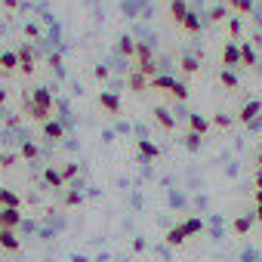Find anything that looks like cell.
Instances as JSON below:
<instances>
[{
  "label": "cell",
  "mask_w": 262,
  "mask_h": 262,
  "mask_svg": "<svg viewBox=\"0 0 262 262\" xmlns=\"http://www.w3.org/2000/svg\"><path fill=\"white\" fill-rule=\"evenodd\" d=\"M80 201H83V198H80V191H68V194H65V207H77Z\"/></svg>",
  "instance_id": "obj_34"
},
{
  "label": "cell",
  "mask_w": 262,
  "mask_h": 262,
  "mask_svg": "<svg viewBox=\"0 0 262 262\" xmlns=\"http://www.w3.org/2000/svg\"><path fill=\"white\" fill-rule=\"evenodd\" d=\"M136 148H139V155H142L145 161H158V158H161V148H158L151 139H139V142H136Z\"/></svg>",
  "instance_id": "obj_10"
},
{
  "label": "cell",
  "mask_w": 262,
  "mask_h": 262,
  "mask_svg": "<svg viewBox=\"0 0 262 262\" xmlns=\"http://www.w3.org/2000/svg\"><path fill=\"white\" fill-rule=\"evenodd\" d=\"M241 65L244 68H253L256 65V50L250 43H241Z\"/></svg>",
  "instance_id": "obj_22"
},
{
  "label": "cell",
  "mask_w": 262,
  "mask_h": 262,
  "mask_svg": "<svg viewBox=\"0 0 262 262\" xmlns=\"http://www.w3.org/2000/svg\"><path fill=\"white\" fill-rule=\"evenodd\" d=\"M4 102H7V90H4V86H0V105H4Z\"/></svg>",
  "instance_id": "obj_42"
},
{
  "label": "cell",
  "mask_w": 262,
  "mask_h": 262,
  "mask_svg": "<svg viewBox=\"0 0 262 262\" xmlns=\"http://www.w3.org/2000/svg\"><path fill=\"white\" fill-rule=\"evenodd\" d=\"M19 155H22L25 161H34V158H37V145H34V142H22V151H19Z\"/></svg>",
  "instance_id": "obj_29"
},
{
  "label": "cell",
  "mask_w": 262,
  "mask_h": 262,
  "mask_svg": "<svg viewBox=\"0 0 262 262\" xmlns=\"http://www.w3.org/2000/svg\"><path fill=\"white\" fill-rule=\"evenodd\" d=\"M222 65H241V43H234V40H228L225 43V50H222Z\"/></svg>",
  "instance_id": "obj_7"
},
{
  "label": "cell",
  "mask_w": 262,
  "mask_h": 262,
  "mask_svg": "<svg viewBox=\"0 0 262 262\" xmlns=\"http://www.w3.org/2000/svg\"><path fill=\"white\" fill-rule=\"evenodd\" d=\"M182 31H188V34H198L201 31V19H198V13H188L185 19H182V25H179Z\"/></svg>",
  "instance_id": "obj_21"
},
{
  "label": "cell",
  "mask_w": 262,
  "mask_h": 262,
  "mask_svg": "<svg viewBox=\"0 0 262 262\" xmlns=\"http://www.w3.org/2000/svg\"><path fill=\"white\" fill-rule=\"evenodd\" d=\"M99 108H102L105 114H120V96L111 93V90H102V93H99Z\"/></svg>",
  "instance_id": "obj_1"
},
{
  "label": "cell",
  "mask_w": 262,
  "mask_h": 262,
  "mask_svg": "<svg viewBox=\"0 0 262 262\" xmlns=\"http://www.w3.org/2000/svg\"><path fill=\"white\" fill-rule=\"evenodd\" d=\"M188 126H191V133H198V136H207V129H210V120L204 117V114H188Z\"/></svg>",
  "instance_id": "obj_11"
},
{
  "label": "cell",
  "mask_w": 262,
  "mask_h": 262,
  "mask_svg": "<svg viewBox=\"0 0 262 262\" xmlns=\"http://www.w3.org/2000/svg\"><path fill=\"white\" fill-rule=\"evenodd\" d=\"M43 182H47L50 188H56V191L65 188V176H62V170H56V167H47V170H43Z\"/></svg>",
  "instance_id": "obj_9"
},
{
  "label": "cell",
  "mask_w": 262,
  "mask_h": 262,
  "mask_svg": "<svg viewBox=\"0 0 262 262\" xmlns=\"http://www.w3.org/2000/svg\"><path fill=\"white\" fill-rule=\"evenodd\" d=\"M219 83H222V86H228V90H234V86H237V77L225 68V71H219Z\"/></svg>",
  "instance_id": "obj_27"
},
{
  "label": "cell",
  "mask_w": 262,
  "mask_h": 262,
  "mask_svg": "<svg viewBox=\"0 0 262 262\" xmlns=\"http://www.w3.org/2000/svg\"><path fill=\"white\" fill-rule=\"evenodd\" d=\"M40 133H43V139H50V142H59V139H65V129H62V123L59 120H47L43 123V129H40Z\"/></svg>",
  "instance_id": "obj_6"
},
{
  "label": "cell",
  "mask_w": 262,
  "mask_h": 262,
  "mask_svg": "<svg viewBox=\"0 0 262 262\" xmlns=\"http://www.w3.org/2000/svg\"><path fill=\"white\" fill-rule=\"evenodd\" d=\"M182 228H185V234H198V231L204 228V219H198V216H188V219L182 222Z\"/></svg>",
  "instance_id": "obj_25"
},
{
  "label": "cell",
  "mask_w": 262,
  "mask_h": 262,
  "mask_svg": "<svg viewBox=\"0 0 262 262\" xmlns=\"http://www.w3.org/2000/svg\"><path fill=\"white\" fill-rule=\"evenodd\" d=\"M22 225V213L16 207H0V228H19Z\"/></svg>",
  "instance_id": "obj_2"
},
{
  "label": "cell",
  "mask_w": 262,
  "mask_h": 262,
  "mask_svg": "<svg viewBox=\"0 0 262 262\" xmlns=\"http://www.w3.org/2000/svg\"><path fill=\"white\" fill-rule=\"evenodd\" d=\"M228 7L237 10L241 16H250V13H253V0H228Z\"/></svg>",
  "instance_id": "obj_24"
},
{
  "label": "cell",
  "mask_w": 262,
  "mask_h": 262,
  "mask_svg": "<svg viewBox=\"0 0 262 262\" xmlns=\"http://www.w3.org/2000/svg\"><path fill=\"white\" fill-rule=\"evenodd\" d=\"M16 53H19V71L31 77V71H34V53H31V47H22Z\"/></svg>",
  "instance_id": "obj_8"
},
{
  "label": "cell",
  "mask_w": 262,
  "mask_h": 262,
  "mask_svg": "<svg viewBox=\"0 0 262 262\" xmlns=\"http://www.w3.org/2000/svg\"><path fill=\"white\" fill-rule=\"evenodd\" d=\"M136 62L142 65V62H155L151 59V47L148 43H136Z\"/></svg>",
  "instance_id": "obj_26"
},
{
  "label": "cell",
  "mask_w": 262,
  "mask_h": 262,
  "mask_svg": "<svg viewBox=\"0 0 262 262\" xmlns=\"http://www.w3.org/2000/svg\"><path fill=\"white\" fill-rule=\"evenodd\" d=\"M117 53L133 59V56H136V40H133V37H126V34H120V37H117Z\"/></svg>",
  "instance_id": "obj_15"
},
{
  "label": "cell",
  "mask_w": 262,
  "mask_h": 262,
  "mask_svg": "<svg viewBox=\"0 0 262 262\" xmlns=\"http://www.w3.org/2000/svg\"><path fill=\"white\" fill-rule=\"evenodd\" d=\"M31 102H37V105H43V108H50L53 111V93L47 90V86H37V90H31V96H28Z\"/></svg>",
  "instance_id": "obj_14"
},
{
  "label": "cell",
  "mask_w": 262,
  "mask_h": 262,
  "mask_svg": "<svg viewBox=\"0 0 262 262\" xmlns=\"http://www.w3.org/2000/svg\"><path fill=\"white\" fill-rule=\"evenodd\" d=\"M0 207H22V201H19V194H13L10 188H4V185H0Z\"/></svg>",
  "instance_id": "obj_18"
},
{
  "label": "cell",
  "mask_w": 262,
  "mask_h": 262,
  "mask_svg": "<svg viewBox=\"0 0 262 262\" xmlns=\"http://www.w3.org/2000/svg\"><path fill=\"white\" fill-rule=\"evenodd\" d=\"M0 247H4L7 253H16L22 247V241H19V234L13 228H0Z\"/></svg>",
  "instance_id": "obj_5"
},
{
  "label": "cell",
  "mask_w": 262,
  "mask_h": 262,
  "mask_svg": "<svg viewBox=\"0 0 262 262\" xmlns=\"http://www.w3.org/2000/svg\"><path fill=\"white\" fill-rule=\"evenodd\" d=\"M155 120H158L164 129H173V126H176V117H173L167 108H155Z\"/></svg>",
  "instance_id": "obj_19"
},
{
  "label": "cell",
  "mask_w": 262,
  "mask_h": 262,
  "mask_svg": "<svg viewBox=\"0 0 262 262\" xmlns=\"http://www.w3.org/2000/svg\"><path fill=\"white\" fill-rule=\"evenodd\" d=\"M25 114H28L31 120H40V123H47V120L53 117V111H50V108H43V105H37V102H31L28 96H25Z\"/></svg>",
  "instance_id": "obj_4"
},
{
  "label": "cell",
  "mask_w": 262,
  "mask_h": 262,
  "mask_svg": "<svg viewBox=\"0 0 262 262\" xmlns=\"http://www.w3.org/2000/svg\"><path fill=\"white\" fill-rule=\"evenodd\" d=\"M256 167L262 170V148H259V155H256Z\"/></svg>",
  "instance_id": "obj_44"
},
{
  "label": "cell",
  "mask_w": 262,
  "mask_h": 262,
  "mask_svg": "<svg viewBox=\"0 0 262 262\" xmlns=\"http://www.w3.org/2000/svg\"><path fill=\"white\" fill-rule=\"evenodd\" d=\"M16 155H10V151H0V167H4V170H10V167H16Z\"/></svg>",
  "instance_id": "obj_32"
},
{
  "label": "cell",
  "mask_w": 262,
  "mask_h": 262,
  "mask_svg": "<svg viewBox=\"0 0 262 262\" xmlns=\"http://www.w3.org/2000/svg\"><path fill=\"white\" fill-rule=\"evenodd\" d=\"M225 16H228V10H225V7H213V10H210V22H222Z\"/></svg>",
  "instance_id": "obj_33"
},
{
  "label": "cell",
  "mask_w": 262,
  "mask_h": 262,
  "mask_svg": "<svg viewBox=\"0 0 262 262\" xmlns=\"http://www.w3.org/2000/svg\"><path fill=\"white\" fill-rule=\"evenodd\" d=\"M185 237H188V234H185V228H182V225H176V228H170V231L164 234V241H167L170 247H179V244H185Z\"/></svg>",
  "instance_id": "obj_17"
},
{
  "label": "cell",
  "mask_w": 262,
  "mask_h": 262,
  "mask_svg": "<svg viewBox=\"0 0 262 262\" xmlns=\"http://www.w3.org/2000/svg\"><path fill=\"white\" fill-rule=\"evenodd\" d=\"M228 31H231V37H237V34H241V22L231 19V22H228Z\"/></svg>",
  "instance_id": "obj_37"
},
{
  "label": "cell",
  "mask_w": 262,
  "mask_h": 262,
  "mask_svg": "<svg viewBox=\"0 0 262 262\" xmlns=\"http://www.w3.org/2000/svg\"><path fill=\"white\" fill-rule=\"evenodd\" d=\"M13 68H19V53H13V50L0 53V71H13Z\"/></svg>",
  "instance_id": "obj_16"
},
{
  "label": "cell",
  "mask_w": 262,
  "mask_h": 262,
  "mask_svg": "<svg viewBox=\"0 0 262 262\" xmlns=\"http://www.w3.org/2000/svg\"><path fill=\"white\" fill-rule=\"evenodd\" d=\"M129 90H133V93H145L148 90V77L139 74V71H133V74H129Z\"/></svg>",
  "instance_id": "obj_20"
},
{
  "label": "cell",
  "mask_w": 262,
  "mask_h": 262,
  "mask_svg": "<svg viewBox=\"0 0 262 262\" xmlns=\"http://www.w3.org/2000/svg\"><path fill=\"white\" fill-rule=\"evenodd\" d=\"M96 77H99V80H108V68H105V65H96Z\"/></svg>",
  "instance_id": "obj_38"
},
{
  "label": "cell",
  "mask_w": 262,
  "mask_h": 262,
  "mask_svg": "<svg viewBox=\"0 0 262 262\" xmlns=\"http://www.w3.org/2000/svg\"><path fill=\"white\" fill-rule=\"evenodd\" d=\"M201 145H204V136H198V133H188V136H185V148H188V151H198Z\"/></svg>",
  "instance_id": "obj_28"
},
{
  "label": "cell",
  "mask_w": 262,
  "mask_h": 262,
  "mask_svg": "<svg viewBox=\"0 0 262 262\" xmlns=\"http://www.w3.org/2000/svg\"><path fill=\"white\" fill-rule=\"evenodd\" d=\"M0 4H4V10H16V7H19V0H0Z\"/></svg>",
  "instance_id": "obj_39"
},
{
  "label": "cell",
  "mask_w": 262,
  "mask_h": 262,
  "mask_svg": "<svg viewBox=\"0 0 262 262\" xmlns=\"http://www.w3.org/2000/svg\"><path fill=\"white\" fill-rule=\"evenodd\" d=\"M253 201H256V207H262V188H256V191H253Z\"/></svg>",
  "instance_id": "obj_40"
},
{
  "label": "cell",
  "mask_w": 262,
  "mask_h": 262,
  "mask_svg": "<svg viewBox=\"0 0 262 262\" xmlns=\"http://www.w3.org/2000/svg\"><path fill=\"white\" fill-rule=\"evenodd\" d=\"M259 114H262V102H259V99H250V102H244V105H241L237 120H241V123H253Z\"/></svg>",
  "instance_id": "obj_3"
},
{
  "label": "cell",
  "mask_w": 262,
  "mask_h": 262,
  "mask_svg": "<svg viewBox=\"0 0 262 262\" xmlns=\"http://www.w3.org/2000/svg\"><path fill=\"white\" fill-rule=\"evenodd\" d=\"M253 222H256V216H253V213H250V216H237V219H234V225H231V228H234V234H247V231H250V225H253Z\"/></svg>",
  "instance_id": "obj_23"
},
{
  "label": "cell",
  "mask_w": 262,
  "mask_h": 262,
  "mask_svg": "<svg viewBox=\"0 0 262 262\" xmlns=\"http://www.w3.org/2000/svg\"><path fill=\"white\" fill-rule=\"evenodd\" d=\"M173 86H176V80H173V77H167V74H158V77H151V80H148V90L173 93Z\"/></svg>",
  "instance_id": "obj_13"
},
{
  "label": "cell",
  "mask_w": 262,
  "mask_h": 262,
  "mask_svg": "<svg viewBox=\"0 0 262 262\" xmlns=\"http://www.w3.org/2000/svg\"><path fill=\"white\" fill-rule=\"evenodd\" d=\"M62 176H65V182L74 179V176H77V164H65V167H62Z\"/></svg>",
  "instance_id": "obj_35"
},
{
  "label": "cell",
  "mask_w": 262,
  "mask_h": 262,
  "mask_svg": "<svg viewBox=\"0 0 262 262\" xmlns=\"http://www.w3.org/2000/svg\"><path fill=\"white\" fill-rule=\"evenodd\" d=\"M170 96H173V99H179V102H185V99H188V86L176 80V86H173V93H170Z\"/></svg>",
  "instance_id": "obj_31"
},
{
  "label": "cell",
  "mask_w": 262,
  "mask_h": 262,
  "mask_svg": "<svg viewBox=\"0 0 262 262\" xmlns=\"http://www.w3.org/2000/svg\"><path fill=\"white\" fill-rule=\"evenodd\" d=\"M188 13H191V10H188L185 0H170V19H173L176 25H182V19H185Z\"/></svg>",
  "instance_id": "obj_12"
},
{
  "label": "cell",
  "mask_w": 262,
  "mask_h": 262,
  "mask_svg": "<svg viewBox=\"0 0 262 262\" xmlns=\"http://www.w3.org/2000/svg\"><path fill=\"white\" fill-rule=\"evenodd\" d=\"M216 126L228 129V126H231V117H228V114H216Z\"/></svg>",
  "instance_id": "obj_36"
},
{
  "label": "cell",
  "mask_w": 262,
  "mask_h": 262,
  "mask_svg": "<svg viewBox=\"0 0 262 262\" xmlns=\"http://www.w3.org/2000/svg\"><path fill=\"white\" fill-rule=\"evenodd\" d=\"M198 68H201V65H198L194 56H185V59H182V71H185V74H194Z\"/></svg>",
  "instance_id": "obj_30"
},
{
  "label": "cell",
  "mask_w": 262,
  "mask_h": 262,
  "mask_svg": "<svg viewBox=\"0 0 262 262\" xmlns=\"http://www.w3.org/2000/svg\"><path fill=\"white\" fill-rule=\"evenodd\" d=\"M253 216H256V222H262V207H256V213H253Z\"/></svg>",
  "instance_id": "obj_43"
},
{
  "label": "cell",
  "mask_w": 262,
  "mask_h": 262,
  "mask_svg": "<svg viewBox=\"0 0 262 262\" xmlns=\"http://www.w3.org/2000/svg\"><path fill=\"white\" fill-rule=\"evenodd\" d=\"M256 188H262V170L256 173Z\"/></svg>",
  "instance_id": "obj_41"
}]
</instances>
